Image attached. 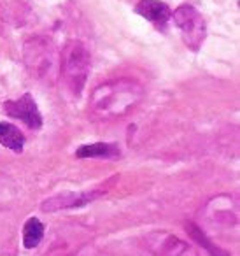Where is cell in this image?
<instances>
[{"label": "cell", "instance_id": "cell-9", "mask_svg": "<svg viewBox=\"0 0 240 256\" xmlns=\"http://www.w3.org/2000/svg\"><path fill=\"white\" fill-rule=\"evenodd\" d=\"M0 144L14 153H22L25 146V137L11 123H0Z\"/></svg>", "mask_w": 240, "mask_h": 256}, {"label": "cell", "instance_id": "cell-12", "mask_svg": "<svg viewBox=\"0 0 240 256\" xmlns=\"http://www.w3.org/2000/svg\"><path fill=\"white\" fill-rule=\"evenodd\" d=\"M186 230H188V234L191 235V237L194 238V240L198 242L200 246H204L205 248V251H208V254L210 256H230L226 251H222L219 246H216L214 242H210L207 237H205V234L200 230V228L196 226V224H193V223H190V224H186Z\"/></svg>", "mask_w": 240, "mask_h": 256}, {"label": "cell", "instance_id": "cell-10", "mask_svg": "<svg viewBox=\"0 0 240 256\" xmlns=\"http://www.w3.org/2000/svg\"><path fill=\"white\" fill-rule=\"evenodd\" d=\"M120 154L114 144H106V142H96V144H88V146H81L76 151L78 158H114Z\"/></svg>", "mask_w": 240, "mask_h": 256}, {"label": "cell", "instance_id": "cell-8", "mask_svg": "<svg viewBox=\"0 0 240 256\" xmlns=\"http://www.w3.org/2000/svg\"><path fill=\"white\" fill-rule=\"evenodd\" d=\"M135 12L158 26H163L172 18L170 8L165 2H160V0H140V2L135 6Z\"/></svg>", "mask_w": 240, "mask_h": 256}, {"label": "cell", "instance_id": "cell-11", "mask_svg": "<svg viewBox=\"0 0 240 256\" xmlns=\"http://www.w3.org/2000/svg\"><path fill=\"white\" fill-rule=\"evenodd\" d=\"M44 237V224L37 218H28L23 226V246L26 249H34L40 244Z\"/></svg>", "mask_w": 240, "mask_h": 256}, {"label": "cell", "instance_id": "cell-7", "mask_svg": "<svg viewBox=\"0 0 240 256\" xmlns=\"http://www.w3.org/2000/svg\"><path fill=\"white\" fill-rule=\"evenodd\" d=\"M100 195V192H84V193H64V195L53 196V198L46 200L42 204V210L50 212V210H58V209H70V207H82L86 204H90L92 200H95Z\"/></svg>", "mask_w": 240, "mask_h": 256}, {"label": "cell", "instance_id": "cell-6", "mask_svg": "<svg viewBox=\"0 0 240 256\" xmlns=\"http://www.w3.org/2000/svg\"><path fill=\"white\" fill-rule=\"evenodd\" d=\"M6 112L11 118L16 120H22L32 130H39L42 126V116H40V110L37 107L36 100L30 93H25L23 96H20L18 100H8L4 104Z\"/></svg>", "mask_w": 240, "mask_h": 256}, {"label": "cell", "instance_id": "cell-1", "mask_svg": "<svg viewBox=\"0 0 240 256\" xmlns=\"http://www.w3.org/2000/svg\"><path fill=\"white\" fill-rule=\"evenodd\" d=\"M142 86L128 78L112 79L102 82L95 88L92 95V112L104 120L124 116L132 107H135L142 98Z\"/></svg>", "mask_w": 240, "mask_h": 256}, {"label": "cell", "instance_id": "cell-5", "mask_svg": "<svg viewBox=\"0 0 240 256\" xmlns=\"http://www.w3.org/2000/svg\"><path fill=\"white\" fill-rule=\"evenodd\" d=\"M148 249L154 256H196V252L180 238L166 234V232H154L146 238Z\"/></svg>", "mask_w": 240, "mask_h": 256}, {"label": "cell", "instance_id": "cell-2", "mask_svg": "<svg viewBox=\"0 0 240 256\" xmlns=\"http://www.w3.org/2000/svg\"><path fill=\"white\" fill-rule=\"evenodd\" d=\"M23 64L34 79L44 82L46 86L56 84L60 79L62 53L50 37H30L23 44Z\"/></svg>", "mask_w": 240, "mask_h": 256}, {"label": "cell", "instance_id": "cell-4", "mask_svg": "<svg viewBox=\"0 0 240 256\" xmlns=\"http://www.w3.org/2000/svg\"><path fill=\"white\" fill-rule=\"evenodd\" d=\"M174 23L180 30V37H182L184 44L190 50L198 51L202 48L207 36V26H205V20L193 6L182 4L176 9L172 14Z\"/></svg>", "mask_w": 240, "mask_h": 256}, {"label": "cell", "instance_id": "cell-3", "mask_svg": "<svg viewBox=\"0 0 240 256\" xmlns=\"http://www.w3.org/2000/svg\"><path fill=\"white\" fill-rule=\"evenodd\" d=\"M92 67L90 51L81 40H68L62 51L60 78L74 96H79L86 84Z\"/></svg>", "mask_w": 240, "mask_h": 256}]
</instances>
